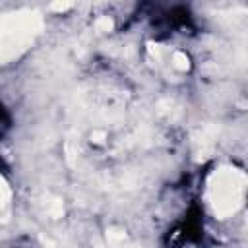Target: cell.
Returning a JSON list of instances; mask_svg holds the SVG:
<instances>
[{"label": "cell", "instance_id": "5b68a950", "mask_svg": "<svg viewBox=\"0 0 248 248\" xmlns=\"http://www.w3.org/2000/svg\"><path fill=\"white\" fill-rule=\"evenodd\" d=\"M172 66H174L178 72H188V70H190V58H188L184 52L176 50V52L172 54Z\"/></svg>", "mask_w": 248, "mask_h": 248}, {"label": "cell", "instance_id": "8fae6325", "mask_svg": "<svg viewBox=\"0 0 248 248\" xmlns=\"http://www.w3.org/2000/svg\"><path fill=\"white\" fill-rule=\"evenodd\" d=\"M105 140H107L105 130H93V132H91V141H93V143L103 145V143H105Z\"/></svg>", "mask_w": 248, "mask_h": 248}, {"label": "cell", "instance_id": "52a82bcc", "mask_svg": "<svg viewBox=\"0 0 248 248\" xmlns=\"http://www.w3.org/2000/svg\"><path fill=\"white\" fill-rule=\"evenodd\" d=\"M95 29H97L99 33H110V31L114 29V21H112L108 16L99 17V19L95 21Z\"/></svg>", "mask_w": 248, "mask_h": 248}, {"label": "cell", "instance_id": "3957f363", "mask_svg": "<svg viewBox=\"0 0 248 248\" xmlns=\"http://www.w3.org/2000/svg\"><path fill=\"white\" fill-rule=\"evenodd\" d=\"M217 132L219 130L213 124H207V126L196 130V134H194V155H196L194 159L196 161H205L211 155V149H213Z\"/></svg>", "mask_w": 248, "mask_h": 248}, {"label": "cell", "instance_id": "9c48e42d", "mask_svg": "<svg viewBox=\"0 0 248 248\" xmlns=\"http://www.w3.org/2000/svg\"><path fill=\"white\" fill-rule=\"evenodd\" d=\"M72 4H74V0H52V4H50V10L52 12H68L70 8H72Z\"/></svg>", "mask_w": 248, "mask_h": 248}, {"label": "cell", "instance_id": "7a4b0ae2", "mask_svg": "<svg viewBox=\"0 0 248 248\" xmlns=\"http://www.w3.org/2000/svg\"><path fill=\"white\" fill-rule=\"evenodd\" d=\"M246 192V174L232 167L223 165L215 169L207 180V200L213 215L217 219H227L234 215L242 202Z\"/></svg>", "mask_w": 248, "mask_h": 248}, {"label": "cell", "instance_id": "277c9868", "mask_svg": "<svg viewBox=\"0 0 248 248\" xmlns=\"http://www.w3.org/2000/svg\"><path fill=\"white\" fill-rule=\"evenodd\" d=\"M10 200H12V190H10V186H8V180L0 174V217H2V221L8 219Z\"/></svg>", "mask_w": 248, "mask_h": 248}, {"label": "cell", "instance_id": "30bf717a", "mask_svg": "<svg viewBox=\"0 0 248 248\" xmlns=\"http://www.w3.org/2000/svg\"><path fill=\"white\" fill-rule=\"evenodd\" d=\"M147 52H149V56H151V58H155V60H161V54H163V46H161V45H157V43H147Z\"/></svg>", "mask_w": 248, "mask_h": 248}, {"label": "cell", "instance_id": "ba28073f", "mask_svg": "<svg viewBox=\"0 0 248 248\" xmlns=\"http://www.w3.org/2000/svg\"><path fill=\"white\" fill-rule=\"evenodd\" d=\"M48 213H50V217H54V219H60V217L64 215V203H62L60 198H54V200L48 203Z\"/></svg>", "mask_w": 248, "mask_h": 248}, {"label": "cell", "instance_id": "8992f818", "mask_svg": "<svg viewBox=\"0 0 248 248\" xmlns=\"http://www.w3.org/2000/svg\"><path fill=\"white\" fill-rule=\"evenodd\" d=\"M107 240L110 244H122V242H126V231L110 227V229H107Z\"/></svg>", "mask_w": 248, "mask_h": 248}, {"label": "cell", "instance_id": "6da1fadb", "mask_svg": "<svg viewBox=\"0 0 248 248\" xmlns=\"http://www.w3.org/2000/svg\"><path fill=\"white\" fill-rule=\"evenodd\" d=\"M43 31V16L37 10H17L0 17V62L6 64L25 52Z\"/></svg>", "mask_w": 248, "mask_h": 248}]
</instances>
